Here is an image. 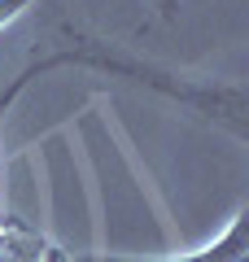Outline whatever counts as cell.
I'll return each instance as SVG.
<instances>
[{
    "mask_svg": "<svg viewBox=\"0 0 249 262\" xmlns=\"http://www.w3.org/2000/svg\"><path fill=\"white\" fill-rule=\"evenodd\" d=\"M101 70L110 79H127V83H140V88H153L157 96L193 110L197 118L214 122V127L232 131L236 140H245V83L240 79H227V83H214V79H193V75H179L171 66H153V61H140V57L122 53L118 44H105V39H92L83 31H61V44L53 48L48 57H35L31 66H22L18 79H13L5 92H0V114L9 110L27 83H35L39 75H53V70Z\"/></svg>",
    "mask_w": 249,
    "mask_h": 262,
    "instance_id": "cell-1",
    "label": "cell"
},
{
    "mask_svg": "<svg viewBox=\"0 0 249 262\" xmlns=\"http://www.w3.org/2000/svg\"><path fill=\"white\" fill-rule=\"evenodd\" d=\"M245 223H249V210L240 206L236 214L227 219L214 241H205L201 249H188V253H162V258H140V253H88V258H66V262H245Z\"/></svg>",
    "mask_w": 249,
    "mask_h": 262,
    "instance_id": "cell-2",
    "label": "cell"
},
{
    "mask_svg": "<svg viewBox=\"0 0 249 262\" xmlns=\"http://www.w3.org/2000/svg\"><path fill=\"white\" fill-rule=\"evenodd\" d=\"M0 223H5V219H0Z\"/></svg>",
    "mask_w": 249,
    "mask_h": 262,
    "instance_id": "cell-4",
    "label": "cell"
},
{
    "mask_svg": "<svg viewBox=\"0 0 249 262\" xmlns=\"http://www.w3.org/2000/svg\"><path fill=\"white\" fill-rule=\"evenodd\" d=\"M27 9H31V0H0V31L13 27V22H18Z\"/></svg>",
    "mask_w": 249,
    "mask_h": 262,
    "instance_id": "cell-3",
    "label": "cell"
}]
</instances>
